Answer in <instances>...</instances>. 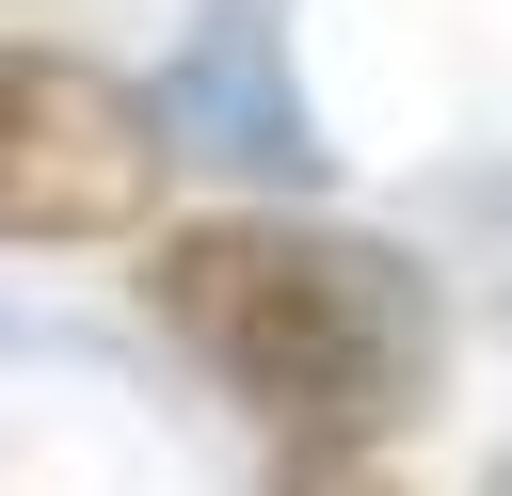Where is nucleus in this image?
<instances>
[{"instance_id":"f257e3e1","label":"nucleus","mask_w":512,"mask_h":496,"mask_svg":"<svg viewBox=\"0 0 512 496\" xmlns=\"http://www.w3.org/2000/svg\"><path fill=\"white\" fill-rule=\"evenodd\" d=\"M144 320L288 448H400L448 400V288L384 224H320V208L144 224Z\"/></svg>"},{"instance_id":"f03ea898","label":"nucleus","mask_w":512,"mask_h":496,"mask_svg":"<svg viewBox=\"0 0 512 496\" xmlns=\"http://www.w3.org/2000/svg\"><path fill=\"white\" fill-rule=\"evenodd\" d=\"M176 176V128L96 48H0V256H96L144 240Z\"/></svg>"},{"instance_id":"7ed1b4c3","label":"nucleus","mask_w":512,"mask_h":496,"mask_svg":"<svg viewBox=\"0 0 512 496\" xmlns=\"http://www.w3.org/2000/svg\"><path fill=\"white\" fill-rule=\"evenodd\" d=\"M272 496H416V480H400L384 448H288V464H272Z\"/></svg>"},{"instance_id":"20e7f679","label":"nucleus","mask_w":512,"mask_h":496,"mask_svg":"<svg viewBox=\"0 0 512 496\" xmlns=\"http://www.w3.org/2000/svg\"><path fill=\"white\" fill-rule=\"evenodd\" d=\"M480 496H512V448H496V464H480Z\"/></svg>"}]
</instances>
